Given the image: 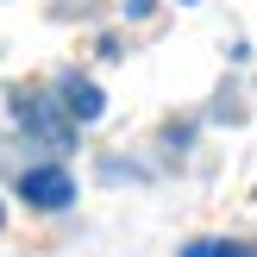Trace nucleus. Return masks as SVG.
Segmentation results:
<instances>
[{"label": "nucleus", "mask_w": 257, "mask_h": 257, "mask_svg": "<svg viewBox=\"0 0 257 257\" xmlns=\"http://www.w3.org/2000/svg\"><path fill=\"white\" fill-rule=\"evenodd\" d=\"M0 220H7V207H0Z\"/></svg>", "instance_id": "obj_5"}, {"label": "nucleus", "mask_w": 257, "mask_h": 257, "mask_svg": "<svg viewBox=\"0 0 257 257\" xmlns=\"http://www.w3.org/2000/svg\"><path fill=\"white\" fill-rule=\"evenodd\" d=\"M19 195L32 201V207H44V213H63V207L75 201V182H69V170L44 163V170H25V176H19Z\"/></svg>", "instance_id": "obj_1"}, {"label": "nucleus", "mask_w": 257, "mask_h": 257, "mask_svg": "<svg viewBox=\"0 0 257 257\" xmlns=\"http://www.w3.org/2000/svg\"><path fill=\"white\" fill-rule=\"evenodd\" d=\"M63 107L75 113V119H100V113H107V100H100V88L94 82H82V75H63Z\"/></svg>", "instance_id": "obj_3"}, {"label": "nucleus", "mask_w": 257, "mask_h": 257, "mask_svg": "<svg viewBox=\"0 0 257 257\" xmlns=\"http://www.w3.org/2000/svg\"><path fill=\"white\" fill-rule=\"evenodd\" d=\"M13 113H19V125H25V132H38L50 151H63V145H69V125H57V119H50V107H44L38 94H19V100H13Z\"/></svg>", "instance_id": "obj_2"}, {"label": "nucleus", "mask_w": 257, "mask_h": 257, "mask_svg": "<svg viewBox=\"0 0 257 257\" xmlns=\"http://www.w3.org/2000/svg\"><path fill=\"white\" fill-rule=\"evenodd\" d=\"M182 257H251L245 245H232V238H195Z\"/></svg>", "instance_id": "obj_4"}]
</instances>
